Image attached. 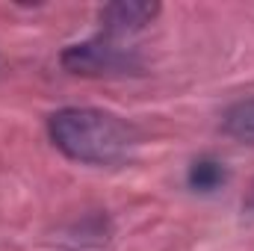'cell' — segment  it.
<instances>
[{"instance_id": "1", "label": "cell", "mask_w": 254, "mask_h": 251, "mask_svg": "<svg viewBox=\"0 0 254 251\" xmlns=\"http://www.w3.org/2000/svg\"><path fill=\"white\" fill-rule=\"evenodd\" d=\"M48 136L68 160L83 166H122L139 145L130 122L92 107L57 110L48 119Z\"/></svg>"}, {"instance_id": "2", "label": "cell", "mask_w": 254, "mask_h": 251, "mask_svg": "<svg viewBox=\"0 0 254 251\" xmlns=\"http://www.w3.org/2000/svg\"><path fill=\"white\" fill-rule=\"evenodd\" d=\"M63 68L83 77H113V74H136L142 71V60L133 48H125L119 39L98 36L63 51Z\"/></svg>"}, {"instance_id": "3", "label": "cell", "mask_w": 254, "mask_h": 251, "mask_svg": "<svg viewBox=\"0 0 254 251\" xmlns=\"http://www.w3.org/2000/svg\"><path fill=\"white\" fill-rule=\"evenodd\" d=\"M160 6L157 3H139V0H122V3H110L104 12H101V36H110V39H127L139 30H145L154 18H157Z\"/></svg>"}, {"instance_id": "4", "label": "cell", "mask_w": 254, "mask_h": 251, "mask_svg": "<svg viewBox=\"0 0 254 251\" xmlns=\"http://www.w3.org/2000/svg\"><path fill=\"white\" fill-rule=\"evenodd\" d=\"M225 181H228V172H225V166H222L219 160H213V157L195 160L190 166V172H187V184H190V189H195V192H216Z\"/></svg>"}, {"instance_id": "5", "label": "cell", "mask_w": 254, "mask_h": 251, "mask_svg": "<svg viewBox=\"0 0 254 251\" xmlns=\"http://www.w3.org/2000/svg\"><path fill=\"white\" fill-rule=\"evenodd\" d=\"M222 130L240 142H254V98L234 104L222 119Z\"/></svg>"}, {"instance_id": "6", "label": "cell", "mask_w": 254, "mask_h": 251, "mask_svg": "<svg viewBox=\"0 0 254 251\" xmlns=\"http://www.w3.org/2000/svg\"><path fill=\"white\" fill-rule=\"evenodd\" d=\"M243 207H246L249 213H254V181H252V187H249V195H246V201H243Z\"/></svg>"}]
</instances>
